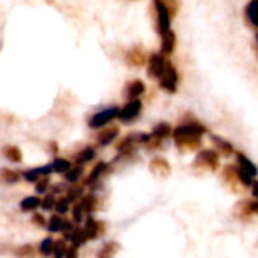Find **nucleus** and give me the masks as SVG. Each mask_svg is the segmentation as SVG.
Returning <instances> with one entry per match:
<instances>
[{
  "mask_svg": "<svg viewBox=\"0 0 258 258\" xmlns=\"http://www.w3.org/2000/svg\"><path fill=\"white\" fill-rule=\"evenodd\" d=\"M207 133V127L192 113H186L181 122L172 130L175 147L181 153L200 151L203 145V136Z\"/></svg>",
  "mask_w": 258,
  "mask_h": 258,
  "instance_id": "obj_1",
  "label": "nucleus"
},
{
  "mask_svg": "<svg viewBox=\"0 0 258 258\" xmlns=\"http://www.w3.org/2000/svg\"><path fill=\"white\" fill-rule=\"evenodd\" d=\"M221 165V156L212 150V148H206L201 150L197 157L194 159L192 168L195 172L198 174H204V172H215Z\"/></svg>",
  "mask_w": 258,
  "mask_h": 258,
  "instance_id": "obj_2",
  "label": "nucleus"
},
{
  "mask_svg": "<svg viewBox=\"0 0 258 258\" xmlns=\"http://www.w3.org/2000/svg\"><path fill=\"white\" fill-rule=\"evenodd\" d=\"M154 11H156V30L159 35H163L165 32L171 30V21L174 14L169 9L166 0H154Z\"/></svg>",
  "mask_w": 258,
  "mask_h": 258,
  "instance_id": "obj_3",
  "label": "nucleus"
},
{
  "mask_svg": "<svg viewBox=\"0 0 258 258\" xmlns=\"http://www.w3.org/2000/svg\"><path fill=\"white\" fill-rule=\"evenodd\" d=\"M178 85H180V73L177 67L172 62H169L166 71L159 79V86L168 94H175L178 91Z\"/></svg>",
  "mask_w": 258,
  "mask_h": 258,
  "instance_id": "obj_4",
  "label": "nucleus"
},
{
  "mask_svg": "<svg viewBox=\"0 0 258 258\" xmlns=\"http://www.w3.org/2000/svg\"><path fill=\"white\" fill-rule=\"evenodd\" d=\"M169 62L171 60L166 56H163L162 53H153L148 57V60H147V73H148V77H151L154 80H159L163 76V73L166 71Z\"/></svg>",
  "mask_w": 258,
  "mask_h": 258,
  "instance_id": "obj_5",
  "label": "nucleus"
},
{
  "mask_svg": "<svg viewBox=\"0 0 258 258\" xmlns=\"http://www.w3.org/2000/svg\"><path fill=\"white\" fill-rule=\"evenodd\" d=\"M118 113H119V107L118 106H109V107H104L103 110L94 113L89 121H88V125L91 128H101L104 125H107L109 122H112L115 118H118Z\"/></svg>",
  "mask_w": 258,
  "mask_h": 258,
  "instance_id": "obj_6",
  "label": "nucleus"
},
{
  "mask_svg": "<svg viewBox=\"0 0 258 258\" xmlns=\"http://www.w3.org/2000/svg\"><path fill=\"white\" fill-rule=\"evenodd\" d=\"M142 112V101L139 98L136 100H128V103L119 109V113H118V118L122 121V122H132L135 121Z\"/></svg>",
  "mask_w": 258,
  "mask_h": 258,
  "instance_id": "obj_7",
  "label": "nucleus"
},
{
  "mask_svg": "<svg viewBox=\"0 0 258 258\" xmlns=\"http://www.w3.org/2000/svg\"><path fill=\"white\" fill-rule=\"evenodd\" d=\"M175 47H177V35L172 29L165 32L163 35H160V51L159 53L169 57L175 51Z\"/></svg>",
  "mask_w": 258,
  "mask_h": 258,
  "instance_id": "obj_8",
  "label": "nucleus"
},
{
  "mask_svg": "<svg viewBox=\"0 0 258 258\" xmlns=\"http://www.w3.org/2000/svg\"><path fill=\"white\" fill-rule=\"evenodd\" d=\"M210 139L215 145V151L219 154V156H224V157H230V156H234L236 154V148L233 147L231 142H228L227 139L218 136V135H210Z\"/></svg>",
  "mask_w": 258,
  "mask_h": 258,
  "instance_id": "obj_9",
  "label": "nucleus"
},
{
  "mask_svg": "<svg viewBox=\"0 0 258 258\" xmlns=\"http://www.w3.org/2000/svg\"><path fill=\"white\" fill-rule=\"evenodd\" d=\"M222 181L227 187H230L231 192L237 190V186L240 184L239 175H237V165H227L222 171Z\"/></svg>",
  "mask_w": 258,
  "mask_h": 258,
  "instance_id": "obj_10",
  "label": "nucleus"
},
{
  "mask_svg": "<svg viewBox=\"0 0 258 258\" xmlns=\"http://www.w3.org/2000/svg\"><path fill=\"white\" fill-rule=\"evenodd\" d=\"M145 91H147L145 83H144L141 79H135V80H132V82H128V83L125 85V88H124V95H125V98H128V100H136V98H139L141 95H144Z\"/></svg>",
  "mask_w": 258,
  "mask_h": 258,
  "instance_id": "obj_11",
  "label": "nucleus"
},
{
  "mask_svg": "<svg viewBox=\"0 0 258 258\" xmlns=\"http://www.w3.org/2000/svg\"><path fill=\"white\" fill-rule=\"evenodd\" d=\"M51 172H53V166H51V163H50V165H44V166H39V168L29 169V171L23 172V177H24V180L29 181V183H36L39 178L48 177Z\"/></svg>",
  "mask_w": 258,
  "mask_h": 258,
  "instance_id": "obj_12",
  "label": "nucleus"
},
{
  "mask_svg": "<svg viewBox=\"0 0 258 258\" xmlns=\"http://www.w3.org/2000/svg\"><path fill=\"white\" fill-rule=\"evenodd\" d=\"M245 20L246 23L258 30V0H249L245 6Z\"/></svg>",
  "mask_w": 258,
  "mask_h": 258,
  "instance_id": "obj_13",
  "label": "nucleus"
},
{
  "mask_svg": "<svg viewBox=\"0 0 258 258\" xmlns=\"http://www.w3.org/2000/svg\"><path fill=\"white\" fill-rule=\"evenodd\" d=\"M125 60H127L130 65H135V67H142V65H145V63H147L148 57H147L145 51H144L141 47H135V48H132V50L127 53V56H125Z\"/></svg>",
  "mask_w": 258,
  "mask_h": 258,
  "instance_id": "obj_14",
  "label": "nucleus"
},
{
  "mask_svg": "<svg viewBox=\"0 0 258 258\" xmlns=\"http://www.w3.org/2000/svg\"><path fill=\"white\" fill-rule=\"evenodd\" d=\"M236 159H237V166L240 168V169H243L245 172H248L251 177H255L258 174V168L252 163V160L249 159V157H246L243 153H240V151H236Z\"/></svg>",
  "mask_w": 258,
  "mask_h": 258,
  "instance_id": "obj_15",
  "label": "nucleus"
},
{
  "mask_svg": "<svg viewBox=\"0 0 258 258\" xmlns=\"http://www.w3.org/2000/svg\"><path fill=\"white\" fill-rule=\"evenodd\" d=\"M150 169H151L154 174L162 175V177H165V175H168V174L171 172V166H169L168 160L163 159V157H156V159H153L151 163H150Z\"/></svg>",
  "mask_w": 258,
  "mask_h": 258,
  "instance_id": "obj_16",
  "label": "nucleus"
},
{
  "mask_svg": "<svg viewBox=\"0 0 258 258\" xmlns=\"http://www.w3.org/2000/svg\"><path fill=\"white\" fill-rule=\"evenodd\" d=\"M118 133H119L118 127H109V128H104V130H101V132L98 133V136H97V142H98L101 147H106V145L112 144V142L116 139Z\"/></svg>",
  "mask_w": 258,
  "mask_h": 258,
  "instance_id": "obj_17",
  "label": "nucleus"
},
{
  "mask_svg": "<svg viewBox=\"0 0 258 258\" xmlns=\"http://www.w3.org/2000/svg\"><path fill=\"white\" fill-rule=\"evenodd\" d=\"M83 233H85V237H86L88 240H91V239H97V237L100 236V233H101V230H100V222L94 221L92 218L85 219V228H83Z\"/></svg>",
  "mask_w": 258,
  "mask_h": 258,
  "instance_id": "obj_18",
  "label": "nucleus"
},
{
  "mask_svg": "<svg viewBox=\"0 0 258 258\" xmlns=\"http://www.w3.org/2000/svg\"><path fill=\"white\" fill-rule=\"evenodd\" d=\"M65 225H67V221H65L60 215L56 213V215H53V216L47 221L45 228H47L50 233H63Z\"/></svg>",
  "mask_w": 258,
  "mask_h": 258,
  "instance_id": "obj_19",
  "label": "nucleus"
},
{
  "mask_svg": "<svg viewBox=\"0 0 258 258\" xmlns=\"http://www.w3.org/2000/svg\"><path fill=\"white\" fill-rule=\"evenodd\" d=\"M94 157H95V150H94V148H91V147H86V148H83L82 151H79V153L76 154V157H74V163L82 166V165H85V163L91 162Z\"/></svg>",
  "mask_w": 258,
  "mask_h": 258,
  "instance_id": "obj_20",
  "label": "nucleus"
},
{
  "mask_svg": "<svg viewBox=\"0 0 258 258\" xmlns=\"http://www.w3.org/2000/svg\"><path fill=\"white\" fill-rule=\"evenodd\" d=\"M106 169H107V165L104 163V162H100V163H97V166L92 169V172L89 174V177L86 178V184L88 186H91V184H95L100 178H101V175L106 172Z\"/></svg>",
  "mask_w": 258,
  "mask_h": 258,
  "instance_id": "obj_21",
  "label": "nucleus"
},
{
  "mask_svg": "<svg viewBox=\"0 0 258 258\" xmlns=\"http://www.w3.org/2000/svg\"><path fill=\"white\" fill-rule=\"evenodd\" d=\"M39 206H41V200L38 197H26L20 203V209L23 212H35L36 209H39Z\"/></svg>",
  "mask_w": 258,
  "mask_h": 258,
  "instance_id": "obj_22",
  "label": "nucleus"
},
{
  "mask_svg": "<svg viewBox=\"0 0 258 258\" xmlns=\"http://www.w3.org/2000/svg\"><path fill=\"white\" fill-rule=\"evenodd\" d=\"M3 154H5V157H6L8 160H11V162H14V163L21 162V157H23L20 148L15 147V145H8V147H5V148H3Z\"/></svg>",
  "mask_w": 258,
  "mask_h": 258,
  "instance_id": "obj_23",
  "label": "nucleus"
},
{
  "mask_svg": "<svg viewBox=\"0 0 258 258\" xmlns=\"http://www.w3.org/2000/svg\"><path fill=\"white\" fill-rule=\"evenodd\" d=\"M51 166H53V172L67 174V172L70 171V168H71V162L67 160V159H63V157H57V159L53 160Z\"/></svg>",
  "mask_w": 258,
  "mask_h": 258,
  "instance_id": "obj_24",
  "label": "nucleus"
},
{
  "mask_svg": "<svg viewBox=\"0 0 258 258\" xmlns=\"http://www.w3.org/2000/svg\"><path fill=\"white\" fill-rule=\"evenodd\" d=\"M53 248H54V240H53L51 237H45V239L39 243L38 251H39V254H41L42 257H50V255H53Z\"/></svg>",
  "mask_w": 258,
  "mask_h": 258,
  "instance_id": "obj_25",
  "label": "nucleus"
},
{
  "mask_svg": "<svg viewBox=\"0 0 258 258\" xmlns=\"http://www.w3.org/2000/svg\"><path fill=\"white\" fill-rule=\"evenodd\" d=\"M18 180H20V175H18L15 171L8 169V168H3V169L0 171V181L11 184V183H17Z\"/></svg>",
  "mask_w": 258,
  "mask_h": 258,
  "instance_id": "obj_26",
  "label": "nucleus"
},
{
  "mask_svg": "<svg viewBox=\"0 0 258 258\" xmlns=\"http://www.w3.org/2000/svg\"><path fill=\"white\" fill-rule=\"evenodd\" d=\"M82 175H83V168H82L80 165H76V166L70 168V171L65 174V180H67L68 183H76V181L80 180Z\"/></svg>",
  "mask_w": 258,
  "mask_h": 258,
  "instance_id": "obj_27",
  "label": "nucleus"
},
{
  "mask_svg": "<svg viewBox=\"0 0 258 258\" xmlns=\"http://www.w3.org/2000/svg\"><path fill=\"white\" fill-rule=\"evenodd\" d=\"M70 206H71V201L65 197V198H60L56 201V206H54V212L60 216L67 215L70 212Z\"/></svg>",
  "mask_w": 258,
  "mask_h": 258,
  "instance_id": "obj_28",
  "label": "nucleus"
},
{
  "mask_svg": "<svg viewBox=\"0 0 258 258\" xmlns=\"http://www.w3.org/2000/svg\"><path fill=\"white\" fill-rule=\"evenodd\" d=\"M67 251H68V246H67V243H65V239H63V240H57V242H54L53 257L65 258V255H67Z\"/></svg>",
  "mask_w": 258,
  "mask_h": 258,
  "instance_id": "obj_29",
  "label": "nucleus"
},
{
  "mask_svg": "<svg viewBox=\"0 0 258 258\" xmlns=\"http://www.w3.org/2000/svg\"><path fill=\"white\" fill-rule=\"evenodd\" d=\"M56 197L53 195V194H50V195H45L42 200H41V209L44 210V212H50V210H54V206H56Z\"/></svg>",
  "mask_w": 258,
  "mask_h": 258,
  "instance_id": "obj_30",
  "label": "nucleus"
},
{
  "mask_svg": "<svg viewBox=\"0 0 258 258\" xmlns=\"http://www.w3.org/2000/svg\"><path fill=\"white\" fill-rule=\"evenodd\" d=\"M85 215H86V213H85L83 207L80 206V203L76 204L74 209H73V219H74V222H76V224L85 222Z\"/></svg>",
  "mask_w": 258,
  "mask_h": 258,
  "instance_id": "obj_31",
  "label": "nucleus"
},
{
  "mask_svg": "<svg viewBox=\"0 0 258 258\" xmlns=\"http://www.w3.org/2000/svg\"><path fill=\"white\" fill-rule=\"evenodd\" d=\"M80 206L83 207L85 213H86V215H89V213H92V210H94L95 200H94L92 197H83V198H82V201H80Z\"/></svg>",
  "mask_w": 258,
  "mask_h": 258,
  "instance_id": "obj_32",
  "label": "nucleus"
},
{
  "mask_svg": "<svg viewBox=\"0 0 258 258\" xmlns=\"http://www.w3.org/2000/svg\"><path fill=\"white\" fill-rule=\"evenodd\" d=\"M67 198H68L71 203H73V201H77V200H82V198H83V190H82L80 187H77V186L70 187V189H68Z\"/></svg>",
  "mask_w": 258,
  "mask_h": 258,
  "instance_id": "obj_33",
  "label": "nucleus"
},
{
  "mask_svg": "<svg viewBox=\"0 0 258 258\" xmlns=\"http://www.w3.org/2000/svg\"><path fill=\"white\" fill-rule=\"evenodd\" d=\"M35 190L36 194H45L48 190V177H42L35 183Z\"/></svg>",
  "mask_w": 258,
  "mask_h": 258,
  "instance_id": "obj_34",
  "label": "nucleus"
},
{
  "mask_svg": "<svg viewBox=\"0 0 258 258\" xmlns=\"http://www.w3.org/2000/svg\"><path fill=\"white\" fill-rule=\"evenodd\" d=\"M115 243H110V245H106V246H103V249L98 252V258H112L115 255V252H116V248H112Z\"/></svg>",
  "mask_w": 258,
  "mask_h": 258,
  "instance_id": "obj_35",
  "label": "nucleus"
},
{
  "mask_svg": "<svg viewBox=\"0 0 258 258\" xmlns=\"http://www.w3.org/2000/svg\"><path fill=\"white\" fill-rule=\"evenodd\" d=\"M33 222H36L39 227H45V225H47V221L42 218L41 213H35V215H33Z\"/></svg>",
  "mask_w": 258,
  "mask_h": 258,
  "instance_id": "obj_36",
  "label": "nucleus"
},
{
  "mask_svg": "<svg viewBox=\"0 0 258 258\" xmlns=\"http://www.w3.org/2000/svg\"><path fill=\"white\" fill-rule=\"evenodd\" d=\"M251 187H252V195H254V198L258 201V181H254V183L251 184Z\"/></svg>",
  "mask_w": 258,
  "mask_h": 258,
  "instance_id": "obj_37",
  "label": "nucleus"
},
{
  "mask_svg": "<svg viewBox=\"0 0 258 258\" xmlns=\"http://www.w3.org/2000/svg\"><path fill=\"white\" fill-rule=\"evenodd\" d=\"M255 41H257V45H258V30L255 32Z\"/></svg>",
  "mask_w": 258,
  "mask_h": 258,
  "instance_id": "obj_38",
  "label": "nucleus"
}]
</instances>
